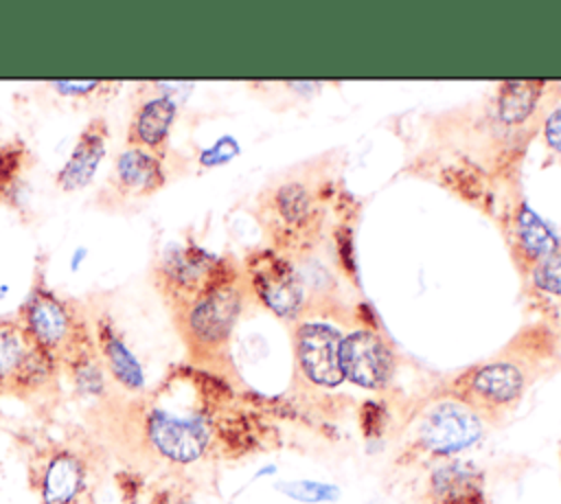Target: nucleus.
<instances>
[{
	"label": "nucleus",
	"mask_w": 561,
	"mask_h": 504,
	"mask_svg": "<svg viewBox=\"0 0 561 504\" xmlns=\"http://www.w3.org/2000/svg\"><path fill=\"white\" fill-rule=\"evenodd\" d=\"M136 432L151 456L173 467L202 460L213 445L210 412L184 401L167 386L140 401Z\"/></svg>",
	"instance_id": "obj_1"
},
{
	"label": "nucleus",
	"mask_w": 561,
	"mask_h": 504,
	"mask_svg": "<svg viewBox=\"0 0 561 504\" xmlns=\"http://www.w3.org/2000/svg\"><path fill=\"white\" fill-rule=\"evenodd\" d=\"M241 311V291L230 280H217L193 300L173 307L175 327L195 359L219 355Z\"/></svg>",
	"instance_id": "obj_2"
},
{
	"label": "nucleus",
	"mask_w": 561,
	"mask_h": 504,
	"mask_svg": "<svg viewBox=\"0 0 561 504\" xmlns=\"http://www.w3.org/2000/svg\"><path fill=\"white\" fill-rule=\"evenodd\" d=\"M18 322L28 340L53 357L64 359L79 333L88 327L85 318L75 305L55 294L42 278H37L18 309Z\"/></svg>",
	"instance_id": "obj_3"
},
{
	"label": "nucleus",
	"mask_w": 561,
	"mask_h": 504,
	"mask_svg": "<svg viewBox=\"0 0 561 504\" xmlns=\"http://www.w3.org/2000/svg\"><path fill=\"white\" fill-rule=\"evenodd\" d=\"M90 482V460L72 445H48L31 460V486L39 504H77L88 497Z\"/></svg>",
	"instance_id": "obj_4"
},
{
	"label": "nucleus",
	"mask_w": 561,
	"mask_h": 504,
	"mask_svg": "<svg viewBox=\"0 0 561 504\" xmlns=\"http://www.w3.org/2000/svg\"><path fill=\"white\" fill-rule=\"evenodd\" d=\"M228 278L224 263L195 245H175L162 252L156 263V287L171 307H180L217 280Z\"/></svg>",
	"instance_id": "obj_5"
},
{
	"label": "nucleus",
	"mask_w": 561,
	"mask_h": 504,
	"mask_svg": "<svg viewBox=\"0 0 561 504\" xmlns=\"http://www.w3.org/2000/svg\"><path fill=\"white\" fill-rule=\"evenodd\" d=\"M484 432L482 416L467 401H438L419 423V443L436 456L469 449Z\"/></svg>",
	"instance_id": "obj_6"
},
{
	"label": "nucleus",
	"mask_w": 561,
	"mask_h": 504,
	"mask_svg": "<svg viewBox=\"0 0 561 504\" xmlns=\"http://www.w3.org/2000/svg\"><path fill=\"white\" fill-rule=\"evenodd\" d=\"M394 368L390 346L373 331H353L340 344V370L351 383L379 390L388 383Z\"/></svg>",
	"instance_id": "obj_7"
},
{
	"label": "nucleus",
	"mask_w": 561,
	"mask_h": 504,
	"mask_svg": "<svg viewBox=\"0 0 561 504\" xmlns=\"http://www.w3.org/2000/svg\"><path fill=\"white\" fill-rule=\"evenodd\" d=\"M94 344L99 351V357L110 375V381L121 388L127 394H145L147 392V377L145 366L138 359V355L127 344L123 331L116 327V322L101 313L94 320Z\"/></svg>",
	"instance_id": "obj_8"
},
{
	"label": "nucleus",
	"mask_w": 561,
	"mask_h": 504,
	"mask_svg": "<svg viewBox=\"0 0 561 504\" xmlns=\"http://www.w3.org/2000/svg\"><path fill=\"white\" fill-rule=\"evenodd\" d=\"M342 335L320 322H307L296 331V359L309 381L335 388L344 377L340 370Z\"/></svg>",
	"instance_id": "obj_9"
},
{
	"label": "nucleus",
	"mask_w": 561,
	"mask_h": 504,
	"mask_svg": "<svg viewBox=\"0 0 561 504\" xmlns=\"http://www.w3.org/2000/svg\"><path fill=\"white\" fill-rule=\"evenodd\" d=\"M110 127L103 116H94L79 131L75 147L66 162L55 173V186L64 193H75L92 184L96 171L101 169L107 153Z\"/></svg>",
	"instance_id": "obj_10"
},
{
	"label": "nucleus",
	"mask_w": 561,
	"mask_h": 504,
	"mask_svg": "<svg viewBox=\"0 0 561 504\" xmlns=\"http://www.w3.org/2000/svg\"><path fill=\"white\" fill-rule=\"evenodd\" d=\"M526 388L524 370L513 362H489L465 377V401L471 408L500 410L513 405Z\"/></svg>",
	"instance_id": "obj_11"
},
{
	"label": "nucleus",
	"mask_w": 561,
	"mask_h": 504,
	"mask_svg": "<svg viewBox=\"0 0 561 504\" xmlns=\"http://www.w3.org/2000/svg\"><path fill=\"white\" fill-rule=\"evenodd\" d=\"M162 160V156H156L151 151L125 147L114 158L107 191L114 193L118 199L151 197L167 184V171Z\"/></svg>",
	"instance_id": "obj_12"
},
{
	"label": "nucleus",
	"mask_w": 561,
	"mask_h": 504,
	"mask_svg": "<svg viewBox=\"0 0 561 504\" xmlns=\"http://www.w3.org/2000/svg\"><path fill=\"white\" fill-rule=\"evenodd\" d=\"M178 118V101L167 92H156L142 99L129 118L125 145L151 151L164 158L171 129Z\"/></svg>",
	"instance_id": "obj_13"
},
{
	"label": "nucleus",
	"mask_w": 561,
	"mask_h": 504,
	"mask_svg": "<svg viewBox=\"0 0 561 504\" xmlns=\"http://www.w3.org/2000/svg\"><path fill=\"white\" fill-rule=\"evenodd\" d=\"M61 370L68 375V381L77 397L99 401L110 394V375L99 357L94 333L85 327L75 340L72 348L61 359Z\"/></svg>",
	"instance_id": "obj_14"
},
{
	"label": "nucleus",
	"mask_w": 561,
	"mask_h": 504,
	"mask_svg": "<svg viewBox=\"0 0 561 504\" xmlns=\"http://www.w3.org/2000/svg\"><path fill=\"white\" fill-rule=\"evenodd\" d=\"M430 495L436 504H484L482 473L465 462H447L434 469Z\"/></svg>",
	"instance_id": "obj_15"
},
{
	"label": "nucleus",
	"mask_w": 561,
	"mask_h": 504,
	"mask_svg": "<svg viewBox=\"0 0 561 504\" xmlns=\"http://www.w3.org/2000/svg\"><path fill=\"white\" fill-rule=\"evenodd\" d=\"M59 373H61L59 359L33 344L24 355V359L20 362V366L13 370V375L7 377L4 392L15 394L20 399L37 397L57 383Z\"/></svg>",
	"instance_id": "obj_16"
},
{
	"label": "nucleus",
	"mask_w": 561,
	"mask_h": 504,
	"mask_svg": "<svg viewBox=\"0 0 561 504\" xmlns=\"http://www.w3.org/2000/svg\"><path fill=\"white\" fill-rule=\"evenodd\" d=\"M254 289L259 298L278 316H294L300 307V285L287 265L276 261L254 270Z\"/></svg>",
	"instance_id": "obj_17"
},
{
	"label": "nucleus",
	"mask_w": 561,
	"mask_h": 504,
	"mask_svg": "<svg viewBox=\"0 0 561 504\" xmlns=\"http://www.w3.org/2000/svg\"><path fill=\"white\" fill-rule=\"evenodd\" d=\"M35 164L28 145L20 138L0 142V202L20 210L26 188V173Z\"/></svg>",
	"instance_id": "obj_18"
},
{
	"label": "nucleus",
	"mask_w": 561,
	"mask_h": 504,
	"mask_svg": "<svg viewBox=\"0 0 561 504\" xmlns=\"http://www.w3.org/2000/svg\"><path fill=\"white\" fill-rule=\"evenodd\" d=\"M31 346L33 342L24 333L18 318H0V377L4 381L13 375Z\"/></svg>",
	"instance_id": "obj_19"
},
{
	"label": "nucleus",
	"mask_w": 561,
	"mask_h": 504,
	"mask_svg": "<svg viewBox=\"0 0 561 504\" xmlns=\"http://www.w3.org/2000/svg\"><path fill=\"white\" fill-rule=\"evenodd\" d=\"M517 232H519V241L524 245V250L535 256V259H546L554 252V237L552 232L548 230V226L535 215L530 213L526 206L522 208L519 213V219H517Z\"/></svg>",
	"instance_id": "obj_20"
},
{
	"label": "nucleus",
	"mask_w": 561,
	"mask_h": 504,
	"mask_svg": "<svg viewBox=\"0 0 561 504\" xmlns=\"http://www.w3.org/2000/svg\"><path fill=\"white\" fill-rule=\"evenodd\" d=\"M537 101V90L533 83H508L500 92V118L504 123L524 121Z\"/></svg>",
	"instance_id": "obj_21"
},
{
	"label": "nucleus",
	"mask_w": 561,
	"mask_h": 504,
	"mask_svg": "<svg viewBox=\"0 0 561 504\" xmlns=\"http://www.w3.org/2000/svg\"><path fill=\"white\" fill-rule=\"evenodd\" d=\"M46 85L55 90L59 96H68V99L103 96L105 92H112V88H116V83L101 81V79H53Z\"/></svg>",
	"instance_id": "obj_22"
},
{
	"label": "nucleus",
	"mask_w": 561,
	"mask_h": 504,
	"mask_svg": "<svg viewBox=\"0 0 561 504\" xmlns=\"http://www.w3.org/2000/svg\"><path fill=\"white\" fill-rule=\"evenodd\" d=\"M283 491L298 500V502H333L337 497V489L333 484H322V482H311V480H298L291 484H283Z\"/></svg>",
	"instance_id": "obj_23"
},
{
	"label": "nucleus",
	"mask_w": 561,
	"mask_h": 504,
	"mask_svg": "<svg viewBox=\"0 0 561 504\" xmlns=\"http://www.w3.org/2000/svg\"><path fill=\"white\" fill-rule=\"evenodd\" d=\"M533 278L537 287L550 294H561V254L552 252L550 256L541 259L533 272Z\"/></svg>",
	"instance_id": "obj_24"
},
{
	"label": "nucleus",
	"mask_w": 561,
	"mask_h": 504,
	"mask_svg": "<svg viewBox=\"0 0 561 504\" xmlns=\"http://www.w3.org/2000/svg\"><path fill=\"white\" fill-rule=\"evenodd\" d=\"M278 204H280V210L287 219H298L305 215L307 210V199H305V191H300L298 186H289L283 191V195L278 197Z\"/></svg>",
	"instance_id": "obj_25"
},
{
	"label": "nucleus",
	"mask_w": 561,
	"mask_h": 504,
	"mask_svg": "<svg viewBox=\"0 0 561 504\" xmlns=\"http://www.w3.org/2000/svg\"><path fill=\"white\" fill-rule=\"evenodd\" d=\"M234 153H237L234 142H232V140H228V138H224V140H217L210 149H206V151L199 156V160H202V164L210 167V164L226 162V160H228L230 156H234Z\"/></svg>",
	"instance_id": "obj_26"
},
{
	"label": "nucleus",
	"mask_w": 561,
	"mask_h": 504,
	"mask_svg": "<svg viewBox=\"0 0 561 504\" xmlns=\"http://www.w3.org/2000/svg\"><path fill=\"white\" fill-rule=\"evenodd\" d=\"M151 504H195V500L178 489H160L153 493Z\"/></svg>",
	"instance_id": "obj_27"
},
{
	"label": "nucleus",
	"mask_w": 561,
	"mask_h": 504,
	"mask_svg": "<svg viewBox=\"0 0 561 504\" xmlns=\"http://www.w3.org/2000/svg\"><path fill=\"white\" fill-rule=\"evenodd\" d=\"M546 140L552 149L561 151V107H557L546 121Z\"/></svg>",
	"instance_id": "obj_28"
},
{
	"label": "nucleus",
	"mask_w": 561,
	"mask_h": 504,
	"mask_svg": "<svg viewBox=\"0 0 561 504\" xmlns=\"http://www.w3.org/2000/svg\"><path fill=\"white\" fill-rule=\"evenodd\" d=\"M2 394H4V379L0 377V397H2Z\"/></svg>",
	"instance_id": "obj_29"
},
{
	"label": "nucleus",
	"mask_w": 561,
	"mask_h": 504,
	"mask_svg": "<svg viewBox=\"0 0 561 504\" xmlns=\"http://www.w3.org/2000/svg\"><path fill=\"white\" fill-rule=\"evenodd\" d=\"M77 504H92V500H90V497H85V500H81V502H77Z\"/></svg>",
	"instance_id": "obj_30"
}]
</instances>
